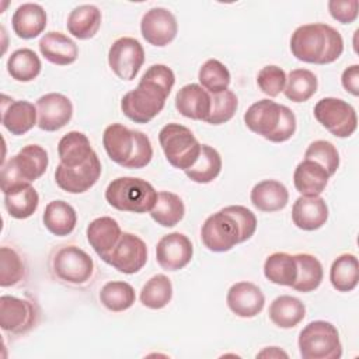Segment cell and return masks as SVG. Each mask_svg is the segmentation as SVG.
<instances>
[{
    "label": "cell",
    "instance_id": "7402d4cb",
    "mask_svg": "<svg viewBox=\"0 0 359 359\" xmlns=\"http://www.w3.org/2000/svg\"><path fill=\"white\" fill-rule=\"evenodd\" d=\"M102 144L108 157L125 168L135 147V130L122 123H111L104 130Z\"/></svg>",
    "mask_w": 359,
    "mask_h": 359
},
{
    "label": "cell",
    "instance_id": "f35d334b",
    "mask_svg": "<svg viewBox=\"0 0 359 359\" xmlns=\"http://www.w3.org/2000/svg\"><path fill=\"white\" fill-rule=\"evenodd\" d=\"M317 76L309 69H294L286 77L283 93L293 102H304L317 91Z\"/></svg>",
    "mask_w": 359,
    "mask_h": 359
},
{
    "label": "cell",
    "instance_id": "836d02e7",
    "mask_svg": "<svg viewBox=\"0 0 359 359\" xmlns=\"http://www.w3.org/2000/svg\"><path fill=\"white\" fill-rule=\"evenodd\" d=\"M265 278L280 286H290L297 278V262L294 255L287 252H273L271 254L264 264Z\"/></svg>",
    "mask_w": 359,
    "mask_h": 359
},
{
    "label": "cell",
    "instance_id": "8fae6325",
    "mask_svg": "<svg viewBox=\"0 0 359 359\" xmlns=\"http://www.w3.org/2000/svg\"><path fill=\"white\" fill-rule=\"evenodd\" d=\"M116 271L132 275L139 272L147 262V247L144 241L132 233H122L116 245L101 258Z\"/></svg>",
    "mask_w": 359,
    "mask_h": 359
},
{
    "label": "cell",
    "instance_id": "9c48e42d",
    "mask_svg": "<svg viewBox=\"0 0 359 359\" xmlns=\"http://www.w3.org/2000/svg\"><path fill=\"white\" fill-rule=\"evenodd\" d=\"M167 95L160 90L139 81L135 90L128 91L121 100V109L135 123H147L164 108Z\"/></svg>",
    "mask_w": 359,
    "mask_h": 359
},
{
    "label": "cell",
    "instance_id": "bcb514c9",
    "mask_svg": "<svg viewBox=\"0 0 359 359\" xmlns=\"http://www.w3.org/2000/svg\"><path fill=\"white\" fill-rule=\"evenodd\" d=\"M285 84L286 73L276 65L264 66L257 74V86L264 94L269 97L279 95L285 88Z\"/></svg>",
    "mask_w": 359,
    "mask_h": 359
},
{
    "label": "cell",
    "instance_id": "d4e9b609",
    "mask_svg": "<svg viewBox=\"0 0 359 359\" xmlns=\"http://www.w3.org/2000/svg\"><path fill=\"white\" fill-rule=\"evenodd\" d=\"M250 199L258 210L272 213L287 205L289 192L282 182L276 180H264L252 187Z\"/></svg>",
    "mask_w": 359,
    "mask_h": 359
},
{
    "label": "cell",
    "instance_id": "c3c4849f",
    "mask_svg": "<svg viewBox=\"0 0 359 359\" xmlns=\"http://www.w3.org/2000/svg\"><path fill=\"white\" fill-rule=\"evenodd\" d=\"M153 157V147L147 135L140 130H135V147L129 161L126 163L125 168H143L146 167Z\"/></svg>",
    "mask_w": 359,
    "mask_h": 359
},
{
    "label": "cell",
    "instance_id": "e575fe53",
    "mask_svg": "<svg viewBox=\"0 0 359 359\" xmlns=\"http://www.w3.org/2000/svg\"><path fill=\"white\" fill-rule=\"evenodd\" d=\"M359 264L353 254H341L330 269V282L338 292H352L358 286Z\"/></svg>",
    "mask_w": 359,
    "mask_h": 359
},
{
    "label": "cell",
    "instance_id": "f1b7e54d",
    "mask_svg": "<svg viewBox=\"0 0 359 359\" xmlns=\"http://www.w3.org/2000/svg\"><path fill=\"white\" fill-rule=\"evenodd\" d=\"M94 153L88 137L77 130L66 133L57 144L60 164L66 167H79L84 164Z\"/></svg>",
    "mask_w": 359,
    "mask_h": 359
},
{
    "label": "cell",
    "instance_id": "74e56055",
    "mask_svg": "<svg viewBox=\"0 0 359 359\" xmlns=\"http://www.w3.org/2000/svg\"><path fill=\"white\" fill-rule=\"evenodd\" d=\"M41 59L38 55L28 48L14 50L7 60L8 74L21 83L32 81L41 73Z\"/></svg>",
    "mask_w": 359,
    "mask_h": 359
},
{
    "label": "cell",
    "instance_id": "7c38bea8",
    "mask_svg": "<svg viewBox=\"0 0 359 359\" xmlns=\"http://www.w3.org/2000/svg\"><path fill=\"white\" fill-rule=\"evenodd\" d=\"M143 63L144 49L135 38H118L108 50V65L121 80H133Z\"/></svg>",
    "mask_w": 359,
    "mask_h": 359
},
{
    "label": "cell",
    "instance_id": "5b68a950",
    "mask_svg": "<svg viewBox=\"0 0 359 359\" xmlns=\"http://www.w3.org/2000/svg\"><path fill=\"white\" fill-rule=\"evenodd\" d=\"M158 142L167 161L178 170H188L201 154L202 144L189 128L181 123H167L158 133Z\"/></svg>",
    "mask_w": 359,
    "mask_h": 359
},
{
    "label": "cell",
    "instance_id": "f5cc1de1",
    "mask_svg": "<svg viewBox=\"0 0 359 359\" xmlns=\"http://www.w3.org/2000/svg\"><path fill=\"white\" fill-rule=\"evenodd\" d=\"M287 358V353L283 352L282 349H279L278 346H269V348H265L264 351H261L259 353H257V358Z\"/></svg>",
    "mask_w": 359,
    "mask_h": 359
},
{
    "label": "cell",
    "instance_id": "603a6c76",
    "mask_svg": "<svg viewBox=\"0 0 359 359\" xmlns=\"http://www.w3.org/2000/svg\"><path fill=\"white\" fill-rule=\"evenodd\" d=\"M13 31L18 38L32 39L43 32L46 13L41 4L24 3L17 7L11 17Z\"/></svg>",
    "mask_w": 359,
    "mask_h": 359
},
{
    "label": "cell",
    "instance_id": "f907efd6",
    "mask_svg": "<svg viewBox=\"0 0 359 359\" xmlns=\"http://www.w3.org/2000/svg\"><path fill=\"white\" fill-rule=\"evenodd\" d=\"M227 210L237 219L241 230H243V237L244 241H247L248 238H251L257 230V217L255 215L247 209L245 206L241 205H230L226 206Z\"/></svg>",
    "mask_w": 359,
    "mask_h": 359
},
{
    "label": "cell",
    "instance_id": "4dcf8cb0",
    "mask_svg": "<svg viewBox=\"0 0 359 359\" xmlns=\"http://www.w3.org/2000/svg\"><path fill=\"white\" fill-rule=\"evenodd\" d=\"M269 320L279 328H293L306 316V306L297 297L282 294L276 297L268 310Z\"/></svg>",
    "mask_w": 359,
    "mask_h": 359
},
{
    "label": "cell",
    "instance_id": "6da1fadb",
    "mask_svg": "<svg viewBox=\"0 0 359 359\" xmlns=\"http://www.w3.org/2000/svg\"><path fill=\"white\" fill-rule=\"evenodd\" d=\"M292 55L302 62L328 65L344 52V39L331 25L324 22L297 27L290 36Z\"/></svg>",
    "mask_w": 359,
    "mask_h": 359
},
{
    "label": "cell",
    "instance_id": "d6986e66",
    "mask_svg": "<svg viewBox=\"0 0 359 359\" xmlns=\"http://www.w3.org/2000/svg\"><path fill=\"white\" fill-rule=\"evenodd\" d=\"M1 123L3 126L15 136L29 132L38 125L36 107L25 100H10L3 95L1 101Z\"/></svg>",
    "mask_w": 359,
    "mask_h": 359
},
{
    "label": "cell",
    "instance_id": "9a60e30c",
    "mask_svg": "<svg viewBox=\"0 0 359 359\" xmlns=\"http://www.w3.org/2000/svg\"><path fill=\"white\" fill-rule=\"evenodd\" d=\"M142 36L153 46L163 48L172 42L178 32L175 15L164 7H153L140 21Z\"/></svg>",
    "mask_w": 359,
    "mask_h": 359
},
{
    "label": "cell",
    "instance_id": "52a82bcc",
    "mask_svg": "<svg viewBox=\"0 0 359 359\" xmlns=\"http://www.w3.org/2000/svg\"><path fill=\"white\" fill-rule=\"evenodd\" d=\"M201 238L203 245L213 252H224L244 243L243 230L227 208L210 215L202 224Z\"/></svg>",
    "mask_w": 359,
    "mask_h": 359
},
{
    "label": "cell",
    "instance_id": "4fadbf2b",
    "mask_svg": "<svg viewBox=\"0 0 359 359\" xmlns=\"http://www.w3.org/2000/svg\"><path fill=\"white\" fill-rule=\"evenodd\" d=\"M36 306L25 299L4 294L0 297V327L11 335L32 330L38 321Z\"/></svg>",
    "mask_w": 359,
    "mask_h": 359
},
{
    "label": "cell",
    "instance_id": "3957f363",
    "mask_svg": "<svg viewBox=\"0 0 359 359\" xmlns=\"http://www.w3.org/2000/svg\"><path fill=\"white\" fill-rule=\"evenodd\" d=\"M49 164L48 151L39 144H27L1 165L3 194L41 178Z\"/></svg>",
    "mask_w": 359,
    "mask_h": 359
},
{
    "label": "cell",
    "instance_id": "83f0119b",
    "mask_svg": "<svg viewBox=\"0 0 359 359\" xmlns=\"http://www.w3.org/2000/svg\"><path fill=\"white\" fill-rule=\"evenodd\" d=\"M69 34L77 39L93 38L101 27V11L94 4H81L73 8L66 22Z\"/></svg>",
    "mask_w": 359,
    "mask_h": 359
},
{
    "label": "cell",
    "instance_id": "7bdbcfd3",
    "mask_svg": "<svg viewBox=\"0 0 359 359\" xmlns=\"http://www.w3.org/2000/svg\"><path fill=\"white\" fill-rule=\"evenodd\" d=\"M25 275V265L20 254L10 247L0 248V285L3 287L14 286L22 280Z\"/></svg>",
    "mask_w": 359,
    "mask_h": 359
},
{
    "label": "cell",
    "instance_id": "d590c367",
    "mask_svg": "<svg viewBox=\"0 0 359 359\" xmlns=\"http://www.w3.org/2000/svg\"><path fill=\"white\" fill-rule=\"evenodd\" d=\"M294 258L297 262V278L292 287L302 293L316 290L321 285L324 276L321 262L317 257L306 252L296 254Z\"/></svg>",
    "mask_w": 359,
    "mask_h": 359
},
{
    "label": "cell",
    "instance_id": "4316f807",
    "mask_svg": "<svg viewBox=\"0 0 359 359\" xmlns=\"http://www.w3.org/2000/svg\"><path fill=\"white\" fill-rule=\"evenodd\" d=\"M328 180V172L318 163L306 158L297 164L293 174L294 188L302 196L320 195L325 189Z\"/></svg>",
    "mask_w": 359,
    "mask_h": 359
},
{
    "label": "cell",
    "instance_id": "7dc6e473",
    "mask_svg": "<svg viewBox=\"0 0 359 359\" xmlns=\"http://www.w3.org/2000/svg\"><path fill=\"white\" fill-rule=\"evenodd\" d=\"M140 81L160 90L161 93H164L168 97L175 84V76H174V72L168 66L157 63V65L150 66L144 72Z\"/></svg>",
    "mask_w": 359,
    "mask_h": 359
},
{
    "label": "cell",
    "instance_id": "44dd1931",
    "mask_svg": "<svg viewBox=\"0 0 359 359\" xmlns=\"http://www.w3.org/2000/svg\"><path fill=\"white\" fill-rule=\"evenodd\" d=\"M178 112L194 121H205L210 111V94L201 84H185L175 95Z\"/></svg>",
    "mask_w": 359,
    "mask_h": 359
},
{
    "label": "cell",
    "instance_id": "b9f144b4",
    "mask_svg": "<svg viewBox=\"0 0 359 359\" xmlns=\"http://www.w3.org/2000/svg\"><path fill=\"white\" fill-rule=\"evenodd\" d=\"M198 80L209 94H216L227 90L231 77L229 69L220 60L208 59L198 72Z\"/></svg>",
    "mask_w": 359,
    "mask_h": 359
},
{
    "label": "cell",
    "instance_id": "30bf717a",
    "mask_svg": "<svg viewBox=\"0 0 359 359\" xmlns=\"http://www.w3.org/2000/svg\"><path fill=\"white\" fill-rule=\"evenodd\" d=\"M52 269L57 279L72 285H83L93 276L94 262L93 258L77 245H65L55 252Z\"/></svg>",
    "mask_w": 359,
    "mask_h": 359
},
{
    "label": "cell",
    "instance_id": "8d00e7d4",
    "mask_svg": "<svg viewBox=\"0 0 359 359\" xmlns=\"http://www.w3.org/2000/svg\"><path fill=\"white\" fill-rule=\"evenodd\" d=\"M222 171V157L216 149L202 144L201 154L195 164L185 170V175L198 184H209L217 178Z\"/></svg>",
    "mask_w": 359,
    "mask_h": 359
},
{
    "label": "cell",
    "instance_id": "d6a6232c",
    "mask_svg": "<svg viewBox=\"0 0 359 359\" xmlns=\"http://www.w3.org/2000/svg\"><path fill=\"white\" fill-rule=\"evenodd\" d=\"M185 215V205L182 199L170 191L157 192V199L150 210L151 219L163 227H174Z\"/></svg>",
    "mask_w": 359,
    "mask_h": 359
},
{
    "label": "cell",
    "instance_id": "f546056e",
    "mask_svg": "<svg viewBox=\"0 0 359 359\" xmlns=\"http://www.w3.org/2000/svg\"><path fill=\"white\" fill-rule=\"evenodd\" d=\"M42 222L52 234L63 237L69 236L74 230L77 223V215L70 203L57 199L46 205Z\"/></svg>",
    "mask_w": 359,
    "mask_h": 359
},
{
    "label": "cell",
    "instance_id": "ab89813d",
    "mask_svg": "<svg viewBox=\"0 0 359 359\" xmlns=\"http://www.w3.org/2000/svg\"><path fill=\"white\" fill-rule=\"evenodd\" d=\"M172 299V283L168 276L157 273L151 276L140 290V302L144 307L158 310Z\"/></svg>",
    "mask_w": 359,
    "mask_h": 359
},
{
    "label": "cell",
    "instance_id": "816d5d0a",
    "mask_svg": "<svg viewBox=\"0 0 359 359\" xmlns=\"http://www.w3.org/2000/svg\"><path fill=\"white\" fill-rule=\"evenodd\" d=\"M341 83L344 88L352 95H359V65H352L342 72Z\"/></svg>",
    "mask_w": 359,
    "mask_h": 359
},
{
    "label": "cell",
    "instance_id": "ee69618b",
    "mask_svg": "<svg viewBox=\"0 0 359 359\" xmlns=\"http://www.w3.org/2000/svg\"><path fill=\"white\" fill-rule=\"evenodd\" d=\"M237 107V95L230 90L210 94V111L206 118V122L210 125L226 123L234 116Z\"/></svg>",
    "mask_w": 359,
    "mask_h": 359
},
{
    "label": "cell",
    "instance_id": "681fc988",
    "mask_svg": "<svg viewBox=\"0 0 359 359\" xmlns=\"http://www.w3.org/2000/svg\"><path fill=\"white\" fill-rule=\"evenodd\" d=\"M358 0H330L328 11L334 20L341 24H351L358 18Z\"/></svg>",
    "mask_w": 359,
    "mask_h": 359
},
{
    "label": "cell",
    "instance_id": "ac0fdd59",
    "mask_svg": "<svg viewBox=\"0 0 359 359\" xmlns=\"http://www.w3.org/2000/svg\"><path fill=\"white\" fill-rule=\"evenodd\" d=\"M226 302L236 316L251 318L262 311L265 296L257 285L251 282H237L230 286Z\"/></svg>",
    "mask_w": 359,
    "mask_h": 359
},
{
    "label": "cell",
    "instance_id": "f6af8a7d",
    "mask_svg": "<svg viewBox=\"0 0 359 359\" xmlns=\"http://www.w3.org/2000/svg\"><path fill=\"white\" fill-rule=\"evenodd\" d=\"M306 160L318 163L330 177H332L339 167V154L337 147L328 140H314L304 151Z\"/></svg>",
    "mask_w": 359,
    "mask_h": 359
},
{
    "label": "cell",
    "instance_id": "5bb4252c",
    "mask_svg": "<svg viewBox=\"0 0 359 359\" xmlns=\"http://www.w3.org/2000/svg\"><path fill=\"white\" fill-rule=\"evenodd\" d=\"M101 175V163L94 151L90 158L79 167H66L59 163L55 170L57 187L69 194H83L95 185Z\"/></svg>",
    "mask_w": 359,
    "mask_h": 359
},
{
    "label": "cell",
    "instance_id": "2e32d148",
    "mask_svg": "<svg viewBox=\"0 0 359 359\" xmlns=\"http://www.w3.org/2000/svg\"><path fill=\"white\" fill-rule=\"evenodd\" d=\"M194 255V247L191 240L180 233L174 231L163 236L156 245L157 264L164 271H180L185 268Z\"/></svg>",
    "mask_w": 359,
    "mask_h": 359
},
{
    "label": "cell",
    "instance_id": "cb8c5ba5",
    "mask_svg": "<svg viewBox=\"0 0 359 359\" xmlns=\"http://www.w3.org/2000/svg\"><path fill=\"white\" fill-rule=\"evenodd\" d=\"M39 50L42 56L57 66H67L76 62L79 56V48L74 41L62 32H46L39 39Z\"/></svg>",
    "mask_w": 359,
    "mask_h": 359
},
{
    "label": "cell",
    "instance_id": "484cf974",
    "mask_svg": "<svg viewBox=\"0 0 359 359\" xmlns=\"http://www.w3.org/2000/svg\"><path fill=\"white\" fill-rule=\"evenodd\" d=\"M121 236L122 230L118 222L109 216L97 217L87 226V240L100 258L116 245Z\"/></svg>",
    "mask_w": 359,
    "mask_h": 359
},
{
    "label": "cell",
    "instance_id": "60d3db41",
    "mask_svg": "<svg viewBox=\"0 0 359 359\" xmlns=\"http://www.w3.org/2000/svg\"><path fill=\"white\" fill-rule=\"evenodd\" d=\"M136 300L135 289L122 280L107 282L100 290V302L111 311H123L133 306Z\"/></svg>",
    "mask_w": 359,
    "mask_h": 359
},
{
    "label": "cell",
    "instance_id": "1f68e13d",
    "mask_svg": "<svg viewBox=\"0 0 359 359\" xmlns=\"http://www.w3.org/2000/svg\"><path fill=\"white\" fill-rule=\"evenodd\" d=\"M39 195L31 184H24L4 194V206L14 219H27L35 213Z\"/></svg>",
    "mask_w": 359,
    "mask_h": 359
},
{
    "label": "cell",
    "instance_id": "7a4b0ae2",
    "mask_svg": "<svg viewBox=\"0 0 359 359\" xmlns=\"http://www.w3.org/2000/svg\"><path fill=\"white\" fill-rule=\"evenodd\" d=\"M244 123L251 132L273 143H283L296 132L293 111L268 98L250 105L244 114Z\"/></svg>",
    "mask_w": 359,
    "mask_h": 359
},
{
    "label": "cell",
    "instance_id": "8992f818",
    "mask_svg": "<svg viewBox=\"0 0 359 359\" xmlns=\"http://www.w3.org/2000/svg\"><path fill=\"white\" fill-rule=\"evenodd\" d=\"M299 351L303 359H339L342 344L335 325L324 320L309 323L299 334Z\"/></svg>",
    "mask_w": 359,
    "mask_h": 359
},
{
    "label": "cell",
    "instance_id": "ffe728a7",
    "mask_svg": "<svg viewBox=\"0 0 359 359\" xmlns=\"http://www.w3.org/2000/svg\"><path fill=\"white\" fill-rule=\"evenodd\" d=\"M328 219V206L325 201L317 196H299L292 208V220L296 227L314 231L325 224Z\"/></svg>",
    "mask_w": 359,
    "mask_h": 359
},
{
    "label": "cell",
    "instance_id": "e0dca14e",
    "mask_svg": "<svg viewBox=\"0 0 359 359\" xmlns=\"http://www.w3.org/2000/svg\"><path fill=\"white\" fill-rule=\"evenodd\" d=\"M38 128L55 132L67 125L73 116L72 101L60 93H48L36 101Z\"/></svg>",
    "mask_w": 359,
    "mask_h": 359
},
{
    "label": "cell",
    "instance_id": "ba28073f",
    "mask_svg": "<svg viewBox=\"0 0 359 359\" xmlns=\"http://www.w3.org/2000/svg\"><path fill=\"white\" fill-rule=\"evenodd\" d=\"M314 118L334 136L349 137L358 126V116L355 108L335 97L321 98L314 105Z\"/></svg>",
    "mask_w": 359,
    "mask_h": 359
},
{
    "label": "cell",
    "instance_id": "277c9868",
    "mask_svg": "<svg viewBox=\"0 0 359 359\" xmlns=\"http://www.w3.org/2000/svg\"><path fill=\"white\" fill-rule=\"evenodd\" d=\"M105 199L118 210L146 213L153 209L157 199V191L146 180L119 177L108 184Z\"/></svg>",
    "mask_w": 359,
    "mask_h": 359
}]
</instances>
